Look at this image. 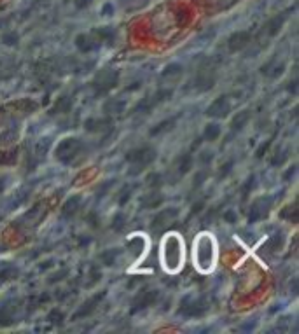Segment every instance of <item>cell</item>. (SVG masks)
Listing matches in <instances>:
<instances>
[{"label":"cell","mask_w":299,"mask_h":334,"mask_svg":"<svg viewBox=\"0 0 299 334\" xmlns=\"http://www.w3.org/2000/svg\"><path fill=\"white\" fill-rule=\"evenodd\" d=\"M2 41H4V44L6 46H14L16 44V41H18V37L14 34H7V35H4L2 37Z\"/></svg>","instance_id":"31"},{"label":"cell","mask_w":299,"mask_h":334,"mask_svg":"<svg viewBox=\"0 0 299 334\" xmlns=\"http://www.w3.org/2000/svg\"><path fill=\"white\" fill-rule=\"evenodd\" d=\"M203 207H205V203H203V201H198V203H196V205H194V207H193V210H191V214H193V215H196L198 212L201 210Z\"/></svg>","instance_id":"36"},{"label":"cell","mask_w":299,"mask_h":334,"mask_svg":"<svg viewBox=\"0 0 299 334\" xmlns=\"http://www.w3.org/2000/svg\"><path fill=\"white\" fill-rule=\"evenodd\" d=\"M191 165H193V158H191V156H182L180 161H179V173L180 175H184L186 172H189Z\"/></svg>","instance_id":"20"},{"label":"cell","mask_w":299,"mask_h":334,"mask_svg":"<svg viewBox=\"0 0 299 334\" xmlns=\"http://www.w3.org/2000/svg\"><path fill=\"white\" fill-rule=\"evenodd\" d=\"M173 124V119H168V121H163L161 124H158V126H154L152 128V131H151V135H158V133H161V131H166L165 128H170Z\"/></svg>","instance_id":"26"},{"label":"cell","mask_w":299,"mask_h":334,"mask_svg":"<svg viewBox=\"0 0 299 334\" xmlns=\"http://www.w3.org/2000/svg\"><path fill=\"white\" fill-rule=\"evenodd\" d=\"M224 219H226L227 222H231V224H234L236 222V215H234V212H226V215H224Z\"/></svg>","instance_id":"35"},{"label":"cell","mask_w":299,"mask_h":334,"mask_svg":"<svg viewBox=\"0 0 299 334\" xmlns=\"http://www.w3.org/2000/svg\"><path fill=\"white\" fill-rule=\"evenodd\" d=\"M130 196H131V187L130 186L123 187V189H121V193H119V205L126 203V201L130 200Z\"/></svg>","instance_id":"27"},{"label":"cell","mask_w":299,"mask_h":334,"mask_svg":"<svg viewBox=\"0 0 299 334\" xmlns=\"http://www.w3.org/2000/svg\"><path fill=\"white\" fill-rule=\"evenodd\" d=\"M248 41H250V35L247 32H236V34H233L229 37L227 46H229L231 51H240V49H243L248 44Z\"/></svg>","instance_id":"8"},{"label":"cell","mask_w":299,"mask_h":334,"mask_svg":"<svg viewBox=\"0 0 299 334\" xmlns=\"http://www.w3.org/2000/svg\"><path fill=\"white\" fill-rule=\"evenodd\" d=\"M48 320L51 322L53 325H60V324H62V322H63V315L60 313L58 310H53L51 313L48 315Z\"/></svg>","instance_id":"25"},{"label":"cell","mask_w":299,"mask_h":334,"mask_svg":"<svg viewBox=\"0 0 299 334\" xmlns=\"http://www.w3.org/2000/svg\"><path fill=\"white\" fill-rule=\"evenodd\" d=\"M206 240L208 238H199V243H198V252H203V255L199 254L198 255V264H199V268H203L205 271H208L210 268H212V264H213V247H212V243H206Z\"/></svg>","instance_id":"3"},{"label":"cell","mask_w":299,"mask_h":334,"mask_svg":"<svg viewBox=\"0 0 299 334\" xmlns=\"http://www.w3.org/2000/svg\"><path fill=\"white\" fill-rule=\"evenodd\" d=\"M145 180H147V184L151 187H158L159 184H161V177H159L158 173H151V175H147V179Z\"/></svg>","instance_id":"29"},{"label":"cell","mask_w":299,"mask_h":334,"mask_svg":"<svg viewBox=\"0 0 299 334\" xmlns=\"http://www.w3.org/2000/svg\"><path fill=\"white\" fill-rule=\"evenodd\" d=\"M248 121V111H243L240 114H236V116L233 117V121H231V128H233L234 131L241 130V128L245 126V123Z\"/></svg>","instance_id":"15"},{"label":"cell","mask_w":299,"mask_h":334,"mask_svg":"<svg viewBox=\"0 0 299 334\" xmlns=\"http://www.w3.org/2000/svg\"><path fill=\"white\" fill-rule=\"evenodd\" d=\"M282 240H283V234H282V233H278V234H276V236L271 240V243H269V247H271V250H278V248L283 245V241H282Z\"/></svg>","instance_id":"28"},{"label":"cell","mask_w":299,"mask_h":334,"mask_svg":"<svg viewBox=\"0 0 299 334\" xmlns=\"http://www.w3.org/2000/svg\"><path fill=\"white\" fill-rule=\"evenodd\" d=\"M79 203H81V200H79L77 196H74V198H70V200H67L65 203H63V208H62L63 217H70L72 214H76V210L79 208Z\"/></svg>","instance_id":"12"},{"label":"cell","mask_w":299,"mask_h":334,"mask_svg":"<svg viewBox=\"0 0 299 334\" xmlns=\"http://www.w3.org/2000/svg\"><path fill=\"white\" fill-rule=\"evenodd\" d=\"M161 201H163L161 194H159V193H151L149 196L144 198V207L145 208H156V207H159V205H161Z\"/></svg>","instance_id":"17"},{"label":"cell","mask_w":299,"mask_h":334,"mask_svg":"<svg viewBox=\"0 0 299 334\" xmlns=\"http://www.w3.org/2000/svg\"><path fill=\"white\" fill-rule=\"evenodd\" d=\"M117 255H119V252L117 250H105L102 254V261H103V264H107V266H112L114 262H116V259H117Z\"/></svg>","instance_id":"19"},{"label":"cell","mask_w":299,"mask_h":334,"mask_svg":"<svg viewBox=\"0 0 299 334\" xmlns=\"http://www.w3.org/2000/svg\"><path fill=\"white\" fill-rule=\"evenodd\" d=\"M268 210H269V201H264V200L257 201L250 210V214H252L250 221L255 222V221H259V219H264L266 215H268Z\"/></svg>","instance_id":"10"},{"label":"cell","mask_w":299,"mask_h":334,"mask_svg":"<svg viewBox=\"0 0 299 334\" xmlns=\"http://www.w3.org/2000/svg\"><path fill=\"white\" fill-rule=\"evenodd\" d=\"M81 151H83V145H81L79 140H76V138H65L56 147V158L63 163H70L76 158H79Z\"/></svg>","instance_id":"1"},{"label":"cell","mask_w":299,"mask_h":334,"mask_svg":"<svg viewBox=\"0 0 299 334\" xmlns=\"http://www.w3.org/2000/svg\"><path fill=\"white\" fill-rule=\"evenodd\" d=\"M229 109H231V105H229V102H227V98L226 97H220L219 100L213 102V104L210 105L208 111H206V114H208V116H212V117H224L227 112H229Z\"/></svg>","instance_id":"7"},{"label":"cell","mask_w":299,"mask_h":334,"mask_svg":"<svg viewBox=\"0 0 299 334\" xmlns=\"http://www.w3.org/2000/svg\"><path fill=\"white\" fill-rule=\"evenodd\" d=\"M231 166H233V163H226V165L220 168V173H219V179H224V177L227 175V173L231 172Z\"/></svg>","instance_id":"32"},{"label":"cell","mask_w":299,"mask_h":334,"mask_svg":"<svg viewBox=\"0 0 299 334\" xmlns=\"http://www.w3.org/2000/svg\"><path fill=\"white\" fill-rule=\"evenodd\" d=\"M13 322V311L9 308H2L0 310V325H9Z\"/></svg>","instance_id":"24"},{"label":"cell","mask_w":299,"mask_h":334,"mask_svg":"<svg viewBox=\"0 0 299 334\" xmlns=\"http://www.w3.org/2000/svg\"><path fill=\"white\" fill-rule=\"evenodd\" d=\"M158 297H159V294L156 292V290H151V292H145V294H142V296L135 297L133 306H131V313H137V311L154 304L156 301H158Z\"/></svg>","instance_id":"5"},{"label":"cell","mask_w":299,"mask_h":334,"mask_svg":"<svg viewBox=\"0 0 299 334\" xmlns=\"http://www.w3.org/2000/svg\"><path fill=\"white\" fill-rule=\"evenodd\" d=\"M70 107H72V102H70L69 97H63L60 98L58 102H56V105L51 109V114H56V112H69Z\"/></svg>","instance_id":"16"},{"label":"cell","mask_w":299,"mask_h":334,"mask_svg":"<svg viewBox=\"0 0 299 334\" xmlns=\"http://www.w3.org/2000/svg\"><path fill=\"white\" fill-rule=\"evenodd\" d=\"M105 126H110V121L109 119H88L86 123H84V128H86L88 131H102Z\"/></svg>","instance_id":"13"},{"label":"cell","mask_w":299,"mask_h":334,"mask_svg":"<svg viewBox=\"0 0 299 334\" xmlns=\"http://www.w3.org/2000/svg\"><path fill=\"white\" fill-rule=\"evenodd\" d=\"M219 137H220V126H219V124H215V123L208 124V126L205 128V131H203V138H205V140H208V142L217 140Z\"/></svg>","instance_id":"14"},{"label":"cell","mask_w":299,"mask_h":334,"mask_svg":"<svg viewBox=\"0 0 299 334\" xmlns=\"http://www.w3.org/2000/svg\"><path fill=\"white\" fill-rule=\"evenodd\" d=\"M294 173H296V166H292V168H290V170H289V172H287V175H285V179H287V180H289V179H290V177H292V175H294Z\"/></svg>","instance_id":"38"},{"label":"cell","mask_w":299,"mask_h":334,"mask_svg":"<svg viewBox=\"0 0 299 334\" xmlns=\"http://www.w3.org/2000/svg\"><path fill=\"white\" fill-rule=\"evenodd\" d=\"M282 217L283 219H290L292 222H297V207L296 205H290L289 208L282 212Z\"/></svg>","instance_id":"23"},{"label":"cell","mask_w":299,"mask_h":334,"mask_svg":"<svg viewBox=\"0 0 299 334\" xmlns=\"http://www.w3.org/2000/svg\"><path fill=\"white\" fill-rule=\"evenodd\" d=\"M124 107H126V104L124 102H117V100H110L105 104V112L107 114H121L124 111Z\"/></svg>","instance_id":"18"},{"label":"cell","mask_w":299,"mask_h":334,"mask_svg":"<svg viewBox=\"0 0 299 334\" xmlns=\"http://www.w3.org/2000/svg\"><path fill=\"white\" fill-rule=\"evenodd\" d=\"M182 72V65L180 63H170L165 70H163V77H168V76H179Z\"/></svg>","instance_id":"22"},{"label":"cell","mask_w":299,"mask_h":334,"mask_svg":"<svg viewBox=\"0 0 299 334\" xmlns=\"http://www.w3.org/2000/svg\"><path fill=\"white\" fill-rule=\"evenodd\" d=\"M103 296H105V292H100V294H97V296L91 297L90 301H86V303H84L83 306L77 310V313L74 315V320H79V318H84V317H88L90 313H93V310L98 306V303L102 301Z\"/></svg>","instance_id":"6"},{"label":"cell","mask_w":299,"mask_h":334,"mask_svg":"<svg viewBox=\"0 0 299 334\" xmlns=\"http://www.w3.org/2000/svg\"><path fill=\"white\" fill-rule=\"evenodd\" d=\"M154 158H156V151L152 147H138L126 154L128 161H130L131 165H137L133 173H138V170H142L144 166H147L149 163H152Z\"/></svg>","instance_id":"2"},{"label":"cell","mask_w":299,"mask_h":334,"mask_svg":"<svg viewBox=\"0 0 299 334\" xmlns=\"http://www.w3.org/2000/svg\"><path fill=\"white\" fill-rule=\"evenodd\" d=\"M268 145H269V142H266V144H262V145H261V149H259V151H257V158H261V156L264 154V151H266V149H268Z\"/></svg>","instance_id":"37"},{"label":"cell","mask_w":299,"mask_h":334,"mask_svg":"<svg viewBox=\"0 0 299 334\" xmlns=\"http://www.w3.org/2000/svg\"><path fill=\"white\" fill-rule=\"evenodd\" d=\"M76 46L79 48V51H83V53H88V51H91V49L97 48V46H95V42H93V39H91L90 35H86V34L77 35Z\"/></svg>","instance_id":"11"},{"label":"cell","mask_w":299,"mask_h":334,"mask_svg":"<svg viewBox=\"0 0 299 334\" xmlns=\"http://www.w3.org/2000/svg\"><path fill=\"white\" fill-rule=\"evenodd\" d=\"M117 74L112 72V70H105V72H100L97 76V79H95L93 86L97 88L98 93H102V91H107L110 90V88H114L117 84Z\"/></svg>","instance_id":"4"},{"label":"cell","mask_w":299,"mask_h":334,"mask_svg":"<svg viewBox=\"0 0 299 334\" xmlns=\"http://www.w3.org/2000/svg\"><path fill=\"white\" fill-rule=\"evenodd\" d=\"M175 215H177V210H165L163 214H159L158 217L154 219V222H152V227H156L158 224L161 226V224L165 222L166 219H172V217H175Z\"/></svg>","instance_id":"21"},{"label":"cell","mask_w":299,"mask_h":334,"mask_svg":"<svg viewBox=\"0 0 299 334\" xmlns=\"http://www.w3.org/2000/svg\"><path fill=\"white\" fill-rule=\"evenodd\" d=\"M112 227L114 229H123L124 227V217L121 214L116 215V219H114V222H112Z\"/></svg>","instance_id":"30"},{"label":"cell","mask_w":299,"mask_h":334,"mask_svg":"<svg viewBox=\"0 0 299 334\" xmlns=\"http://www.w3.org/2000/svg\"><path fill=\"white\" fill-rule=\"evenodd\" d=\"M280 25H282V18H278L276 21L269 23V34H276V30L280 28Z\"/></svg>","instance_id":"33"},{"label":"cell","mask_w":299,"mask_h":334,"mask_svg":"<svg viewBox=\"0 0 299 334\" xmlns=\"http://www.w3.org/2000/svg\"><path fill=\"white\" fill-rule=\"evenodd\" d=\"M254 180H255V177H254V175H252V177H250V179H248V182H247V184H245V189H243V194H248V193H250V191H252V187H254V186H252V184H254Z\"/></svg>","instance_id":"34"},{"label":"cell","mask_w":299,"mask_h":334,"mask_svg":"<svg viewBox=\"0 0 299 334\" xmlns=\"http://www.w3.org/2000/svg\"><path fill=\"white\" fill-rule=\"evenodd\" d=\"M182 304H187V311L186 310L182 311V313L187 315V317H199V315L205 313V308H206V306H201V301H193L191 297L184 299Z\"/></svg>","instance_id":"9"}]
</instances>
